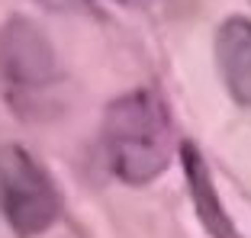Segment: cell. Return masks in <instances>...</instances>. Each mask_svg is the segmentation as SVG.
Segmentation results:
<instances>
[{
	"label": "cell",
	"mask_w": 251,
	"mask_h": 238,
	"mask_svg": "<svg viewBox=\"0 0 251 238\" xmlns=\"http://www.w3.org/2000/svg\"><path fill=\"white\" fill-rule=\"evenodd\" d=\"M100 142L113 177L129 187L158 180L174 155V126L161 94L135 87L116 97L103 113Z\"/></svg>",
	"instance_id": "obj_1"
},
{
	"label": "cell",
	"mask_w": 251,
	"mask_h": 238,
	"mask_svg": "<svg viewBox=\"0 0 251 238\" xmlns=\"http://www.w3.org/2000/svg\"><path fill=\"white\" fill-rule=\"evenodd\" d=\"M0 216L20 238L49 232L61 216V193L23 145H0Z\"/></svg>",
	"instance_id": "obj_2"
},
{
	"label": "cell",
	"mask_w": 251,
	"mask_h": 238,
	"mask_svg": "<svg viewBox=\"0 0 251 238\" xmlns=\"http://www.w3.org/2000/svg\"><path fill=\"white\" fill-rule=\"evenodd\" d=\"M0 74L13 97H42L58 81L55 48L29 20H10L0 29Z\"/></svg>",
	"instance_id": "obj_3"
},
{
	"label": "cell",
	"mask_w": 251,
	"mask_h": 238,
	"mask_svg": "<svg viewBox=\"0 0 251 238\" xmlns=\"http://www.w3.org/2000/svg\"><path fill=\"white\" fill-rule=\"evenodd\" d=\"M180 167H184V184H187V196H190V206L197 213L200 225L209 238H245L238 232L232 213L226 209L219 196V187L213 180V171H209L203 151L193 145V142H184L180 145Z\"/></svg>",
	"instance_id": "obj_4"
},
{
	"label": "cell",
	"mask_w": 251,
	"mask_h": 238,
	"mask_svg": "<svg viewBox=\"0 0 251 238\" xmlns=\"http://www.w3.org/2000/svg\"><path fill=\"white\" fill-rule=\"evenodd\" d=\"M216 68L226 94L251 110V16H229L216 29Z\"/></svg>",
	"instance_id": "obj_5"
},
{
	"label": "cell",
	"mask_w": 251,
	"mask_h": 238,
	"mask_svg": "<svg viewBox=\"0 0 251 238\" xmlns=\"http://www.w3.org/2000/svg\"><path fill=\"white\" fill-rule=\"evenodd\" d=\"M116 3H123V7H139V3H145V0H116Z\"/></svg>",
	"instance_id": "obj_6"
}]
</instances>
